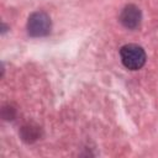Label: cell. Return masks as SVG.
<instances>
[{"label":"cell","instance_id":"obj_1","mask_svg":"<svg viewBox=\"0 0 158 158\" xmlns=\"http://www.w3.org/2000/svg\"><path fill=\"white\" fill-rule=\"evenodd\" d=\"M120 57L122 64L130 70H138L146 63V53L138 44H125L120 49Z\"/></svg>","mask_w":158,"mask_h":158},{"label":"cell","instance_id":"obj_2","mask_svg":"<svg viewBox=\"0 0 158 158\" xmlns=\"http://www.w3.org/2000/svg\"><path fill=\"white\" fill-rule=\"evenodd\" d=\"M51 17L43 11H36L27 20V31L32 37H43L51 32Z\"/></svg>","mask_w":158,"mask_h":158},{"label":"cell","instance_id":"obj_3","mask_svg":"<svg viewBox=\"0 0 158 158\" xmlns=\"http://www.w3.org/2000/svg\"><path fill=\"white\" fill-rule=\"evenodd\" d=\"M141 19H142L141 10L132 4L125 6L120 14V22L130 30L137 28L141 23Z\"/></svg>","mask_w":158,"mask_h":158}]
</instances>
